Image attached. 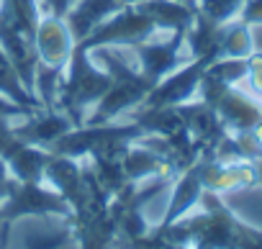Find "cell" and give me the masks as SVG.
Here are the masks:
<instances>
[{
    "mask_svg": "<svg viewBox=\"0 0 262 249\" xmlns=\"http://www.w3.org/2000/svg\"><path fill=\"white\" fill-rule=\"evenodd\" d=\"M244 160H249V162H252V167H254V177H257V183H262V149H259V147H254Z\"/></svg>",
    "mask_w": 262,
    "mask_h": 249,
    "instance_id": "cell-1",
    "label": "cell"
}]
</instances>
